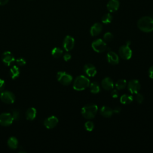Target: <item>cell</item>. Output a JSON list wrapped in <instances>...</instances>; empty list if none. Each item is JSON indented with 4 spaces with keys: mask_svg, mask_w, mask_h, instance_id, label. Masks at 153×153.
<instances>
[{
    "mask_svg": "<svg viewBox=\"0 0 153 153\" xmlns=\"http://www.w3.org/2000/svg\"><path fill=\"white\" fill-rule=\"evenodd\" d=\"M137 27L143 32H151L153 30V19L149 16H143L138 20Z\"/></svg>",
    "mask_w": 153,
    "mask_h": 153,
    "instance_id": "1",
    "label": "cell"
},
{
    "mask_svg": "<svg viewBox=\"0 0 153 153\" xmlns=\"http://www.w3.org/2000/svg\"><path fill=\"white\" fill-rule=\"evenodd\" d=\"M98 111V107L96 104H88L81 109V114L86 119L90 120L96 116Z\"/></svg>",
    "mask_w": 153,
    "mask_h": 153,
    "instance_id": "2",
    "label": "cell"
},
{
    "mask_svg": "<svg viewBox=\"0 0 153 153\" xmlns=\"http://www.w3.org/2000/svg\"><path fill=\"white\" fill-rule=\"evenodd\" d=\"M89 85V79L84 75H79L75 78L73 84V88L76 91H82L87 88Z\"/></svg>",
    "mask_w": 153,
    "mask_h": 153,
    "instance_id": "3",
    "label": "cell"
},
{
    "mask_svg": "<svg viewBox=\"0 0 153 153\" xmlns=\"http://www.w3.org/2000/svg\"><path fill=\"white\" fill-rule=\"evenodd\" d=\"M58 81L63 85H68L72 81V76L65 71L58 72L56 75Z\"/></svg>",
    "mask_w": 153,
    "mask_h": 153,
    "instance_id": "4",
    "label": "cell"
},
{
    "mask_svg": "<svg viewBox=\"0 0 153 153\" xmlns=\"http://www.w3.org/2000/svg\"><path fill=\"white\" fill-rule=\"evenodd\" d=\"M91 47L94 51L97 53H102L106 50L107 45L104 40L102 39H97L91 43Z\"/></svg>",
    "mask_w": 153,
    "mask_h": 153,
    "instance_id": "5",
    "label": "cell"
},
{
    "mask_svg": "<svg viewBox=\"0 0 153 153\" xmlns=\"http://www.w3.org/2000/svg\"><path fill=\"white\" fill-rule=\"evenodd\" d=\"M120 56L124 60H129L132 56V51L130 47L127 45H122L118 50Z\"/></svg>",
    "mask_w": 153,
    "mask_h": 153,
    "instance_id": "6",
    "label": "cell"
},
{
    "mask_svg": "<svg viewBox=\"0 0 153 153\" xmlns=\"http://www.w3.org/2000/svg\"><path fill=\"white\" fill-rule=\"evenodd\" d=\"M0 99L3 102L8 104H11L14 103L15 100V96L11 91H4L0 94Z\"/></svg>",
    "mask_w": 153,
    "mask_h": 153,
    "instance_id": "7",
    "label": "cell"
},
{
    "mask_svg": "<svg viewBox=\"0 0 153 153\" xmlns=\"http://www.w3.org/2000/svg\"><path fill=\"white\" fill-rule=\"evenodd\" d=\"M127 89L131 94H136L140 89V84L137 79H131L127 84Z\"/></svg>",
    "mask_w": 153,
    "mask_h": 153,
    "instance_id": "8",
    "label": "cell"
},
{
    "mask_svg": "<svg viewBox=\"0 0 153 153\" xmlns=\"http://www.w3.org/2000/svg\"><path fill=\"white\" fill-rule=\"evenodd\" d=\"M13 118L10 113H2L0 114V124L3 126H8L13 123Z\"/></svg>",
    "mask_w": 153,
    "mask_h": 153,
    "instance_id": "9",
    "label": "cell"
},
{
    "mask_svg": "<svg viewBox=\"0 0 153 153\" xmlns=\"http://www.w3.org/2000/svg\"><path fill=\"white\" fill-rule=\"evenodd\" d=\"M75 45V39L70 36L67 35L65 36L63 42V47L66 51H71Z\"/></svg>",
    "mask_w": 153,
    "mask_h": 153,
    "instance_id": "10",
    "label": "cell"
},
{
    "mask_svg": "<svg viewBox=\"0 0 153 153\" xmlns=\"http://www.w3.org/2000/svg\"><path fill=\"white\" fill-rule=\"evenodd\" d=\"M58 122V118L56 117L53 115L46 118L44 121V124L47 128L51 129L57 126Z\"/></svg>",
    "mask_w": 153,
    "mask_h": 153,
    "instance_id": "11",
    "label": "cell"
},
{
    "mask_svg": "<svg viewBox=\"0 0 153 153\" xmlns=\"http://www.w3.org/2000/svg\"><path fill=\"white\" fill-rule=\"evenodd\" d=\"M84 71L85 74L90 77H93L97 74L96 68L91 63H87L84 65Z\"/></svg>",
    "mask_w": 153,
    "mask_h": 153,
    "instance_id": "12",
    "label": "cell"
},
{
    "mask_svg": "<svg viewBox=\"0 0 153 153\" xmlns=\"http://www.w3.org/2000/svg\"><path fill=\"white\" fill-rule=\"evenodd\" d=\"M2 60L7 66H10L15 60V59L10 51H5L2 55Z\"/></svg>",
    "mask_w": 153,
    "mask_h": 153,
    "instance_id": "13",
    "label": "cell"
},
{
    "mask_svg": "<svg viewBox=\"0 0 153 153\" xmlns=\"http://www.w3.org/2000/svg\"><path fill=\"white\" fill-rule=\"evenodd\" d=\"M106 57H107V60L108 63L111 65H117L119 63V61H120L119 57L118 54L114 51L108 52Z\"/></svg>",
    "mask_w": 153,
    "mask_h": 153,
    "instance_id": "14",
    "label": "cell"
},
{
    "mask_svg": "<svg viewBox=\"0 0 153 153\" xmlns=\"http://www.w3.org/2000/svg\"><path fill=\"white\" fill-rule=\"evenodd\" d=\"M103 26L100 23H94L90 28V33L92 36H96L98 35L102 30Z\"/></svg>",
    "mask_w": 153,
    "mask_h": 153,
    "instance_id": "15",
    "label": "cell"
},
{
    "mask_svg": "<svg viewBox=\"0 0 153 153\" xmlns=\"http://www.w3.org/2000/svg\"><path fill=\"white\" fill-rule=\"evenodd\" d=\"M102 87L106 90H111L114 88V82L112 79L109 77L103 78L101 82Z\"/></svg>",
    "mask_w": 153,
    "mask_h": 153,
    "instance_id": "16",
    "label": "cell"
},
{
    "mask_svg": "<svg viewBox=\"0 0 153 153\" xmlns=\"http://www.w3.org/2000/svg\"><path fill=\"white\" fill-rule=\"evenodd\" d=\"M120 6V2L118 0H109L107 4V9L109 12L113 13L116 11Z\"/></svg>",
    "mask_w": 153,
    "mask_h": 153,
    "instance_id": "17",
    "label": "cell"
},
{
    "mask_svg": "<svg viewBox=\"0 0 153 153\" xmlns=\"http://www.w3.org/2000/svg\"><path fill=\"white\" fill-rule=\"evenodd\" d=\"M113 112V109L106 106H102L100 109V115L106 118L111 117L112 115Z\"/></svg>",
    "mask_w": 153,
    "mask_h": 153,
    "instance_id": "18",
    "label": "cell"
},
{
    "mask_svg": "<svg viewBox=\"0 0 153 153\" xmlns=\"http://www.w3.org/2000/svg\"><path fill=\"white\" fill-rule=\"evenodd\" d=\"M133 97L128 94H124L120 97V102L124 105H128L131 103L133 100Z\"/></svg>",
    "mask_w": 153,
    "mask_h": 153,
    "instance_id": "19",
    "label": "cell"
},
{
    "mask_svg": "<svg viewBox=\"0 0 153 153\" xmlns=\"http://www.w3.org/2000/svg\"><path fill=\"white\" fill-rule=\"evenodd\" d=\"M36 115V110L35 108H29L26 112V117L28 120H33L35 119Z\"/></svg>",
    "mask_w": 153,
    "mask_h": 153,
    "instance_id": "20",
    "label": "cell"
},
{
    "mask_svg": "<svg viewBox=\"0 0 153 153\" xmlns=\"http://www.w3.org/2000/svg\"><path fill=\"white\" fill-rule=\"evenodd\" d=\"M10 74L11 77L12 79H16L20 75V69H19V68L16 65L13 66L10 69Z\"/></svg>",
    "mask_w": 153,
    "mask_h": 153,
    "instance_id": "21",
    "label": "cell"
},
{
    "mask_svg": "<svg viewBox=\"0 0 153 153\" xmlns=\"http://www.w3.org/2000/svg\"><path fill=\"white\" fill-rule=\"evenodd\" d=\"M90 91L93 94H97L100 91L99 84L97 82H93L90 85Z\"/></svg>",
    "mask_w": 153,
    "mask_h": 153,
    "instance_id": "22",
    "label": "cell"
},
{
    "mask_svg": "<svg viewBox=\"0 0 153 153\" xmlns=\"http://www.w3.org/2000/svg\"><path fill=\"white\" fill-rule=\"evenodd\" d=\"M7 144L11 149H16L18 146V140L15 137H11L8 139Z\"/></svg>",
    "mask_w": 153,
    "mask_h": 153,
    "instance_id": "23",
    "label": "cell"
},
{
    "mask_svg": "<svg viewBox=\"0 0 153 153\" xmlns=\"http://www.w3.org/2000/svg\"><path fill=\"white\" fill-rule=\"evenodd\" d=\"M127 86V81L124 79H120L115 83V87L118 90H123Z\"/></svg>",
    "mask_w": 153,
    "mask_h": 153,
    "instance_id": "24",
    "label": "cell"
},
{
    "mask_svg": "<svg viewBox=\"0 0 153 153\" xmlns=\"http://www.w3.org/2000/svg\"><path fill=\"white\" fill-rule=\"evenodd\" d=\"M63 53V50L59 47H54L51 51L52 56L55 58L60 57Z\"/></svg>",
    "mask_w": 153,
    "mask_h": 153,
    "instance_id": "25",
    "label": "cell"
},
{
    "mask_svg": "<svg viewBox=\"0 0 153 153\" xmlns=\"http://www.w3.org/2000/svg\"><path fill=\"white\" fill-rule=\"evenodd\" d=\"M112 20V16L109 13H106L104 14L102 17V22L104 24H108L111 22Z\"/></svg>",
    "mask_w": 153,
    "mask_h": 153,
    "instance_id": "26",
    "label": "cell"
},
{
    "mask_svg": "<svg viewBox=\"0 0 153 153\" xmlns=\"http://www.w3.org/2000/svg\"><path fill=\"white\" fill-rule=\"evenodd\" d=\"M84 127L87 131H91L94 127V123L91 121H87L84 124Z\"/></svg>",
    "mask_w": 153,
    "mask_h": 153,
    "instance_id": "27",
    "label": "cell"
},
{
    "mask_svg": "<svg viewBox=\"0 0 153 153\" xmlns=\"http://www.w3.org/2000/svg\"><path fill=\"white\" fill-rule=\"evenodd\" d=\"M114 38V36L112 33L108 32H106L103 35V40L105 42H111Z\"/></svg>",
    "mask_w": 153,
    "mask_h": 153,
    "instance_id": "28",
    "label": "cell"
},
{
    "mask_svg": "<svg viewBox=\"0 0 153 153\" xmlns=\"http://www.w3.org/2000/svg\"><path fill=\"white\" fill-rule=\"evenodd\" d=\"M134 99L138 103H141L143 101L144 98H143V96H142V94H141L139 93H137L135 94Z\"/></svg>",
    "mask_w": 153,
    "mask_h": 153,
    "instance_id": "29",
    "label": "cell"
},
{
    "mask_svg": "<svg viewBox=\"0 0 153 153\" xmlns=\"http://www.w3.org/2000/svg\"><path fill=\"white\" fill-rule=\"evenodd\" d=\"M13 120H18L20 118V114H19V112L17 110H14L12 111V114H11Z\"/></svg>",
    "mask_w": 153,
    "mask_h": 153,
    "instance_id": "30",
    "label": "cell"
},
{
    "mask_svg": "<svg viewBox=\"0 0 153 153\" xmlns=\"http://www.w3.org/2000/svg\"><path fill=\"white\" fill-rule=\"evenodd\" d=\"M16 63L19 66H23L26 64V60L23 58H19L16 60Z\"/></svg>",
    "mask_w": 153,
    "mask_h": 153,
    "instance_id": "31",
    "label": "cell"
},
{
    "mask_svg": "<svg viewBox=\"0 0 153 153\" xmlns=\"http://www.w3.org/2000/svg\"><path fill=\"white\" fill-rule=\"evenodd\" d=\"M5 83L4 80H3L2 79H0V94L2 91H4V90L5 88Z\"/></svg>",
    "mask_w": 153,
    "mask_h": 153,
    "instance_id": "32",
    "label": "cell"
},
{
    "mask_svg": "<svg viewBox=\"0 0 153 153\" xmlns=\"http://www.w3.org/2000/svg\"><path fill=\"white\" fill-rule=\"evenodd\" d=\"M148 75L151 79H153V66H151L148 69Z\"/></svg>",
    "mask_w": 153,
    "mask_h": 153,
    "instance_id": "33",
    "label": "cell"
},
{
    "mask_svg": "<svg viewBox=\"0 0 153 153\" xmlns=\"http://www.w3.org/2000/svg\"><path fill=\"white\" fill-rule=\"evenodd\" d=\"M111 96L113 97V98H117L118 97V93L117 91V90H113L111 93Z\"/></svg>",
    "mask_w": 153,
    "mask_h": 153,
    "instance_id": "34",
    "label": "cell"
},
{
    "mask_svg": "<svg viewBox=\"0 0 153 153\" xmlns=\"http://www.w3.org/2000/svg\"><path fill=\"white\" fill-rule=\"evenodd\" d=\"M71 59V55L69 53H66L65 54V55L63 56V59L65 61L68 62V60H69Z\"/></svg>",
    "mask_w": 153,
    "mask_h": 153,
    "instance_id": "35",
    "label": "cell"
},
{
    "mask_svg": "<svg viewBox=\"0 0 153 153\" xmlns=\"http://www.w3.org/2000/svg\"><path fill=\"white\" fill-rule=\"evenodd\" d=\"M121 111V108L119 107V106H117V107H115V108L113 109V112H115V113H117V114L120 113Z\"/></svg>",
    "mask_w": 153,
    "mask_h": 153,
    "instance_id": "36",
    "label": "cell"
},
{
    "mask_svg": "<svg viewBox=\"0 0 153 153\" xmlns=\"http://www.w3.org/2000/svg\"><path fill=\"white\" fill-rule=\"evenodd\" d=\"M9 0H0V5H6L8 2Z\"/></svg>",
    "mask_w": 153,
    "mask_h": 153,
    "instance_id": "37",
    "label": "cell"
},
{
    "mask_svg": "<svg viewBox=\"0 0 153 153\" xmlns=\"http://www.w3.org/2000/svg\"><path fill=\"white\" fill-rule=\"evenodd\" d=\"M130 41H127V42H126V45H130Z\"/></svg>",
    "mask_w": 153,
    "mask_h": 153,
    "instance_id": "38",
    "label": "cell"
}]
</instances>
